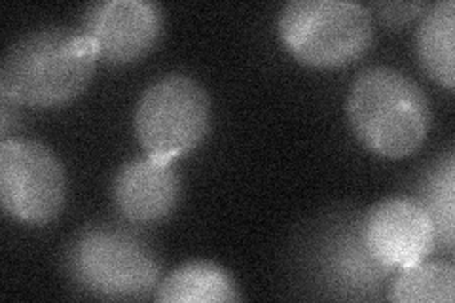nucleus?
Segmentation results:
<instances>
[{"label": "nucleus", "instance_id": "1", "mask_svg": "<svg viewBox=\"0 0 455 303\" xmlns=\"http://www.w3.org/2000/svg\"><path fill=\"white\" fill-rule=\"evenodd\" d=\"M99 55L93 42L68 27H46L23 35L0 67V97L38 110L63 108L93 80Z\"/></svg>", "mask_w": 455, "mask_h": 303}, {"label": "nucleus", "instance_id": "2", "mask_svg": "<svg viewBox=\"0 0 455 303\" xmlns=\"http://www.w3.org/2000/svg\"><path fill=\"white\" fill-rule=\"evenodd\" d=\"M346 114L363 147L387 160L416 154L429 135L431 103L419 85L391 67H370L353 80Z\"/></svg>", "mask_w": 455, "mask_h": 303}, {"label": "nucleus", "instance_id": "3", "mask_svg": "<svg viewBox=\"0 0 455 303\" xmlns=\"http://www.w3.org/2000/svg\"><path fill=\"white\" fill-rule=\"evenodd\" d=\"M65 269L73 283L101 299H142L162 281V259L132 229L90 226L68 243Z\"/></svg>", "mask_w": 455, "mask_h": 303}, {"label": "nucleus", "instance_id": "4", "mask_svg": "<svg viewBox=\"0 0 455 303\" xmlns=\"http://www.w3.org/2000/svg\"><path fill=\"white\" fill-rule=\"evenodd\" d=\"M277 33L296 61L331 70L361 60L372 46L374 23L353 0H292L279 13Z\"/></svg>", "mask_w": 455, "mask_h": 303}, {"label": "nucleus", "instance_id": "5", "mask_svg": "<svg viewBox=\"0 0 455 303\" xmlns=\"http://www.w3.org/2000/svg\"><path fill=\"white\" fill-rule=\"evenodd\" d=\"M133 125L148 157L173 163L202 147L211 127V99L197 80L173 72L140 95Z\"/></svg>", "mask_w": 455, "mask_h": 303}, {"label": "nucleus", "instance_id": "6", "mask_svg": "<svg viewBox=\"0 0 455 303\" xmlns=\"http://www.w3.org/2000/svg\"><path fill=\"white\" fill-rule=\"evenodd\" d=\"M0 203L20 224L55 220L67 203V172L60 157L36 140L0 142Z\"/></svg>", "mask_w": 455, "mask_h": 303}, {"label": "nucleus", "instance_id": "7", "mask_svg": "<svg viewBox=\"0 0 455 303\" xmlns=\"http://www.w3.org/2000/svg\"><path fill=\"white\" fill-rule=\"evenodd\" d=\"M311 258L319 284L334 298L376 299L393 275V269L370 254L363 219H344L324 229Z\"/></svg>", "mask_w": 455, "mask_h": 303}, {"label": "nucleus", "instance_id": "8", "mask_svg": "<svg viewBox=\"0 0 455 303\" xmlns=\"http://www.w3.org/2000/svg\"><path fill=\"white\" fill-rule=\"evenodd\" d=\"M82 33L93 42L99 61L130 65L158 46L164 12L150 0H103L85 12Z\"/></svg>", "mask_w": 455, "mask_h": 303}, {"label": "nucleus", "instance_id": "9", "mask_svg": "<svg viewBox=\"0 0 455 303\" xmlns=\"http://www.w3.org/2000/svg\"><path fill=\"white\" fill-rule=\"evenodd\" d=\"M363 237L370 254L393 271L425 262L436 249L431 219L410 197H389L370 207L363 216Z\"/></svg>", "mask_w": 455, "mask_h": 303}, {"label": "nucleus", "instance_id": "10", "mask_svg": "<svg viewBox=\"0 0 455 303\" xmlns=\"http://www.w3.org/2000/svg\"><path fill=\"white\" fill-rule=\"evenodd\" d=\"M179 199L180 179L173 163L156 162L148 155L122 165L112 182L114 207L133 226L167 220Z\"/></svg>", "mask_w": 455, "mask_h": 303}, {"label": "nucleus", "instance_id": "11", "mask_svg": "<svg viewBox=\"0 0 455 303\" xmlns=\"http://www.w3.org/2000/svg\"><path fill=\"white\" fill-rule=\"evenodd\" d=\"M154 299L160 303H234L241 296L230 271L207 259H194L162 279Z\"/></svg>", "mask_w": 455, "mask_h": 303}, {"label": "nucleus", "instance_id": "12", "mask_svg": "<svg viewBox=\"0 0 455 303\" xmlns=\"http://www.w3.org/2000/svg\"><path fill=\"white\" fill-rule=\"evenodd\" d=\"M455 3L443 0L427 8L416 31V53L425 75L446 90H453Z\"/></svg>", "mask_w": 455, "mask_h": 303}, {"label": "nucleus", "instance_id": "13", "mask_svg": "<svg viewBox=\"0 0 455 303\" xmlns=\"http://www.w3.org/2000/svg\"><path fill=\"white\" fill-rule=\"evenodd\" d=\"M418 203L431 219L436 247L453 251L455 241V155H446L427 169L418 190Z\"/></svg>", "mask_w": 455, "mask_h": 303}, {"label": "nucleus", "instance_id": "14", "mask_svg": "<svg viewBox=\"0 0 455 303\" xmlns=\"http://www.w3.org/2000/svg\"><path fill=\"white\" fill-rule=\"evenodd\" d=\"M386 298L395 303H453L455 267L450 262L425 259L398 269Z\"/></svg>", "mask_w": 455, "mask_h": 303}, {"label": "nucleus", "instance_id": "15", "mask_svg": "<svg viewBox=\"0 0 455 303\" xmlns=\"http://www.w3.org/2000/svg\"><path fill=\"white\" fill-rule=\"evenodd\" d=\"M378 10L381 13V20L391 27H401L414 20L421 10H427L423 3H386L378 4Z\"/></svg>", "mask_w": 455, "mask_h": 303}, {"label": "nucleus", "instance_id": "16", "mask_svg": "<svg viewBox=\"0 0 455 303\" xmlns=\"http://www.w3.org/2000/svg\"><path fill=\"white\" fill-rule=\"evenodd\" d=\"M13 103L10 100L3 99V107H0V132H3V140H8V133H10V125L16 122V110L12 112Z\"/></svg>", "mask_w": 455, "mask_h": 303}]
</instances>
